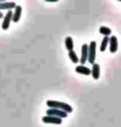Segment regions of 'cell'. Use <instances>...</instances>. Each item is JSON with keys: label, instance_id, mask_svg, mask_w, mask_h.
Returning a JSON list of instances; mask_svg holds the SVG:
<instances>
[{"label": "cell", "instance_id": "cell-11", "mask_svg": "<svg viewBox=\"0 0 121 127\" xmlns=\"http://www.w3.org/2000/svg\"><path fill=\"white\" fill-rule=\"evenodd\" d=\"M75 71H76L77 73L82 74V75H85V76H89L90 74L91 73V69L83 65L77 66L76 67H75Z\"/></svg>", "mask_w": 121, "mask_h": 127}, {"label": "cell", "instance_id": "cell-10", "mask_svg": "<svg viewBox=\"0 0 121 127\" xmlns=\"http://www.w3.org/2000/svg\"><path fill=\"white\" fill-rule=\"evenodd\" d=\"M16 3L14 2H3L0 3V10H11L15 8Z\"/></svg>", "mask_w": 121, "mask_h": 127}, {"label": "cell", "instance_id": "cell-12", "mask_svg": "<svg viewBox=\"0 0 121 127\" xmlns=\"http://www.w3.org/2000/svg\"><path fill=\"white\" fill-rule=\"evenodd\" d=\"M65 45H66V48L68 50L69 52L72 51L74 48V42H73V39L72 37H66L65 40Z\"/></svg>", "mask_w": 121, "mask_h": 127}, {"label": "cell", "instance_id": "cell-6", "mask_svg": "<svg viewBox=\"0 0 121 127\" xmlns=\"http://www.w3.org/2000/svg\"><path fill=\"white\" fill-rule=\"evenodd\" d=\"M87 57H88V45L85 43L81 47V57H80V59L79 60V62L82 65H84L86 62Z\"/></svg>", "mask_w": 121, "mask_h": 127}, {"label": "cell", "instance_id": "cell-13", "mask_svg": "<svg viewBox=\"0 0 121 127\" xmlns=\"http://www.w3.org/2000/svg\"><path fill=\"white\" fill-rule=\"evenodd\" d=\"M99 32L100 34L102 35H104L105 37H109L110 34H111V32H112V31H111L110 28H109L107 27H104V26H102V27L99 28Z\"/></svg>", "mask_w": 121, "mask_h": 127}, {"label": "cell", "instance_id": "cell-15", "mask_svg": "<svg viewBox=\"0 0 121 127\" xmlns=\"http://www.w3.org/2000/svg\"><path fill=\"white\" fill-rule=\"evenodd\" d=\"M68 56H69V58L72 60V62L73 63H78L79 62V58H78L76 53H75V52L74 50H72V51H70L68 53Z\"/></svg>", "mask_w": 121, "mask_h": 127}, {"label": "cell", "instance_id": "cell-8", "mask_svg": "<svg viewBox=\"0 0 121 127\" xmlns=\"http://www.w3.org/2000/svg\"><path fill=\"white\" fill-rule=\"evenodd\" d=\"M91 71V74L95 80H98L99 78V75H100V66H99V64L94 63Z\"/></svg>", "mask_w": 121, "mask_h": 127}, {"label": "cell", "instance_id": "cell-1", "mask_svg": "<svg viewBox=\"0 0 121 127\" xmlns=\"http://www.w3.org/2000/svg\"><path fill=\"white\" fill-rule=\"evenodd\" d=\"M47 105L49 106L50 108L58 109V110H61V111H65L66 113H71V112H72L73 111L72 107L69 104H67V103L57 101V100H47Z\"/></svg>", "mask_w": 121, "mask_h": 127}, {"label": "cell", "instance_id": "cell-7", "mask_svg": "<svg viewBox=\"0 0 121 127\" xmlns=\"http://www.w3.org/2000/svg\"><path fill=\"white\" fill-rule=\"evenodd\" d=\"M110 51L111 53H115L118 50V39L115 36H111L110 37Z\"/></svg>", "mask_w": 121, "mask_h": 127}, {"label": "cell", "instance_id": "cell-4", "mask_svg": "<svg viewBox=\"0 0 121 127\" xmlns=\"http://www.w3.org/2000/svg\"><path fill=\"white\" fill-rule=\"evenodd\" d=\"M12 19H13V12L11 10H8V13H6L5 17H4L3 23H2V28H3V30L8 29V28L10 27V23Z\"/></svg>", "mask_w": 121, "mask_h": 127}, {"label": "cell", "instance_id": "cell-2", "mask_svg": "<svg viewBox=\"0 0 121 127\" xmlns=\"http://www.w3.org/2000/svg\"><path fill=\"white\" fill-rule=\"evenodd\" d=\"M96 42L95 41H92L88 46V57H87V60H88L89 63L93 65L95 62H96Z\"/></svg>", "mask_w": 121, "mask_h": 127}, {"label": "cell", "instance_id": "cell-14", "mask_svg": "<svg viewBox=\"0 0 121 127\" xmlns=\"http://www.w3.org/2000/svg\"><path fill=\"white\" fill-rule=\"evenodd\" d=\"M109 41H110V37H104V38L102 39L101 44H100V47H99V50L100 52H105L106 50V47L109 43Z\"/></svg>", "mask_w": 121, "mask_h": 127}, {"label": "cell", "instance_id": "cell-16", "mask_svg": "<svg viewBox=\"0 0 121 127\" xmlns=\"http://www.w3.org/2000/svg\"><path fill=\"white\" fill-rule=\"evenodd\" d=\"M3 17V13L2 12H0V18H2Z\"/></svg>", "mask_w": 121, "mask_h": 127}, {"label": "cell", "instance_id": "cell-5", "mask_svg": "<svg viewBox=\"0 0 121 127\" xmlns=\"http://www.w3.org/2000/svg\"><path fill=\"white\" fill-rule=\"evenodd\" d=\"M42 121L47 124H55V125H60L62 122V120L61 118L51 116H46L42 117Z\"/></svg>", "mask_w": 121, "mask_h": 127}, {"label": "cell", "instance_id": "cell-3", "mask_svg": "<svg viewBox=\"0 0 121 127\" xmlns=\"http://www.w3.org/2000/svg\"><path fill=\"white\" fill-rule=\"evenodd\" d=\"M46 113L47 114V116L58 117V118H61V119L67 117V113H66L65 111H61V110H58V109L50 108V109L47 110Z\"/></svg>", "mask_w": 121, "mask_h": 127}, {"label": "cell", "instance_id": "cell-9", "mask_svg": "<svg viewBox=\"0 0 121 127\" xmlns=\"http://www.w3.org/2000/svg\"><path fill=\"white\" fill-rule=\"evenodd\" d=\"M21 14H22V7L20 5H16L15 11H14V13H13L12 21H13L14 23H18L21 18Z\"/></svg>", "mask_w": 121, "mask_h": 127}]
</instances>
